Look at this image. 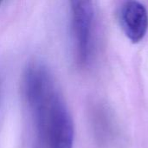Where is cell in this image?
I'll return each instance as SVG.
<instances>
[{
	"instance_id": "1",
	"label": "cell",
	"mask_w": 148,
	"mask_h": 148,
	"mask_svg": "<svg viewBox=\"0 0 148 148\" xmlns=\"http://www.w3.org/2000/svg\"><path fill=\"white\" fill-rule=\"evenodd\" d=\"M22 90L42 147L73 148V120L49 69L30 62L23 72Z\"/></svg>"
},
{
	"instance_id": "2",
	"label": "cell",
	"mask_w": 148,
	"mask_h": 148,
	"mask_svg": "<svg viewBox=\"0 0 148 148\" xmlns=\"http://www.w3.org/2000/svg\"><path fill=\"white\" fill-rule=\"evenodd\" d=\"M72 30L79 65L85 66L90 57L94 4L92 0H69Z\"/></svg>"
},
{
	"instance_id": "3",
	"label": "cell",
	"mask_w": 148,
	"mask_h": 148,
	"mask_svg": "<svg viewBox=\"0 0 148 148\" xmlns=\"http://www.w3.org/2000/svg\"><path fill=\"white\" fill-rule=\"evenodd\" d=\"M121 23L127 37L134 43L140 42L148 29V13L138 1H127L121 11Z\"/></svg>"
},
{
	"instance_id": "4",
	"label": "cell",
	"mask_w": 148,
	"mask_h": 148,
	"mask_svg": "<svg viewBox=\"0 0 148 148\" xmlns=\"http://www.w3.org/2000/svg\"><path fill=\"white\" fill-rule=\"evenodd\" d=\"M2 2H3V0H0V4L2 3Z\"/></svg>"
}]
</instances>
